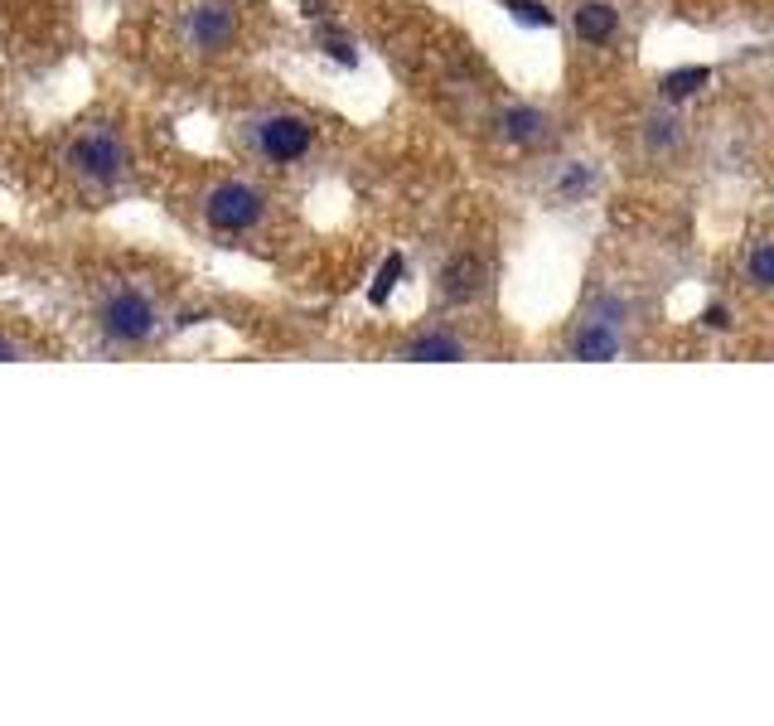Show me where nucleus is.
Masks as SVG:
<instances>
[{
	"label": "nucleus",
	"mask_w": 774,
	"mask_h": 726,
	"mask_svg": "<svg viewBox=\"0 0 774 726\" xmlns=\"http://www.w3.org/2000/svg\"><path fill=\"white\" fill-rule=\"evenodd\" d=\"M465 349L456 335H446V329H431V335H417L411 345L403 349V359H411V364H456V359H465Z\"/></svg>",
	"instance_id": "nucleus-9"
},
{
	"label": "nucleus",
	"mask_w": 774,
	"mask_h": 726,
	"mask_svg": "<svg viewBox=\"0 0 774 726\" xmlns=\"http://www.w3.org/2000/svg\"><path fill=\"white\" fill-rule=\"evenodd\" d=\"M485 262L475 253H460L446 262V272H440V296H446V306H465V300H475L479 290H485Z\"/></svg>",
	"instance_id": "nucleus-6"
},
{
	"label": "nucleus",
	"mask_w": 774,
	"mask_h": 726,
	"mask_svg": "<svg viewBox=\"0 0 774 726\" xmlns=\"http://www.w3.org/2000/svg\"><path fill=\"white\" fill-rule=\"evenodd\" d=\"M233 30H237V6H228V0H204V6H194L184 16V44L198 49V54H218L233 39Z\"/></svg>",
	"instance_id": "nucleus-5"
},
{
	"label": "nucleus",
	"mask_w": 774,
	"mask_h": 726,
	"mask_svg": "<svg viewBox=\"0 0 774 726\" xmlns=\"http://www.w3.org/2000/svg\"><path fill=\"white\" fill-rule=\"evenodd\" d=\"M503 10H513V20L518 24H532V30H552V24H557V16L542 6V0H509Z\"/></svg>",
	"instance_id": "nucleus-14"
},
{
	"label": "nucleus",
	"mask_w": 774,
	"mask_h": 726,
	"mask_svg": "<svg viewBox=\"0 0 774 726\" xmlns=\"http://www.w3.org/2000/svg\"><path fill=\"white\" fill-rule=\"evenodd\" d=\"M63 165H69L78 180H88V184H116L126 175L131 155H126V145L116 141L112 131H88V136H78L69 151H63Z\"/></svg>",
	"instance_id": "nucleus-1"
},
{
	"label": "nucleus",
	"mask_w": 774,
	"mask_h": 726,
	"mask_svg": "<svg viewBox=\"0 0 774 726\" xmlns=\"http://www.w3.org/2000/svg\"><path fill=\"white\" fill-rule=\"evenodd\" d=\"M310 141H315V126L296 112H266L252 122V145H257V155L272 165L301 161V155L310 151Z\"/></svg>",
	"instance_id": "nucleus-3"
},
{
	"label": "nucleus",
	"mask_w": 774,
	"mask_h": 726,
	"mask_svg": "<svg viewBox=\"0 0 774 726\" xmlns=\"http://www.w3.org/2000/svg\"><path fill=\"white\" fill-rule=\"evenodd\" d=\"M571 354H577V359H591V364L615 359V354H620V325L595 320V315H591V320L571 335Z\"/></svg>",
	"instance_id": "nucleus-7"
},
{
	"label": "nucleus",
	"mask_w": 774,
	"mask_h": 726,
	"mask_svg": "<svg viewBox=\"0 0 774 726\" xmlns=\"http://www.w3.org/2000/svg\"><path fill=\"white\" fill-rule=\"evenodd\" d=\"M745 276H751L755 290H770V286H774V247H770V243H755V247H751Z\"/></svg>",
	"instance_id": "nucleus-13"
},
{
	"label": "nucleus",
	"mask_w": 774,
	"mask_h": 726,
	"mask_svg": "<svg viewBox=\"0 0 774 726\" xmlns=\"http://www.w3.org/2000/svg\"><path fill=\"white\" fill-rule=\"evenodd\" d=\"M325 49H329V54H335L339 63H354V44H349V39H335V34H329Z\"/></svg>",
	"instance_id": "nucleus-16"
},
{
	"label": "nucleus",
	"mask_w": 774,
	"mask_h": 726,
	"mask_svg": "<svg viewBox=\"0 0 774 726\" xmlns=\"http://www.w3.org/2000/svg\"><path fill=\"white\" fill-rule=\"evenodd\" d=\"M499 131H503V141H513V145H542L552 131H547V116L538 108H509L499 116Z\"/></svg>",
	"instance_id": "nucleus-10"
},
{
	"label": "nucleus",
	"mask_w": 774,
	"mask_h": 726,
	"mask_svg": "<svg viewBox=\"0 0 774 726\" xmlns=\"http://www.w3.org/2000/svg\"><path fill=\"white\" fill-rule=\"evenodd\" d=\"M706 83H712V69H697V63H692V69H673V73L659 83V92H663L669 102H683V98H692V92H702Z\"/></svg>",
	"instance_id": "nucleus-11"
},
{
	"label": "nucleus",
	"mask_w": 774,
	"mask_h": 726,
	"mask_svg": "<svg viewBox=\"0 0 774 726\" xmlns=\"http://www.w3.org/2000/svg\"><path fill=\"white\" fill-rule=\"evenodd\" d=\"M644 145H649V151H659V155H669L678 145V116H669V112L649 116V122H644Z\"/></svg>",
	"instance_id": "nucleus-12"
},
{
	"label": "nucleus",
	"mask_w": 774,
	"mask_h": 726,
	"mask_svg": "<svg viewBox=\"0 0 774 726\" xmlns=\"http://www.w3.org/2000/svg\"><path fill=\"white\" fill-rule=\"evenodd\" d=\"M706 325H712V329H726L731 320H726V310H722V306H712V310H706Z\"/></svg>",
	"instance_id": "nucleus-18"
},
{
	"label": "nucleus",
	"mask_w": 774,
	"mask_h": 726,
	"mask_svg": "<svg viewBox=\"0 0 774 726\" xmlns=\"http://www.w3.org/2000/svg\"><path fill=\"white\" fill-rule=\"evenodd\" d=\"M262 214H266V200L257 184L247 180H223L204 194V218L218 233H247L252 223H262Z\"/></svg>",
	"instance_id": "nucleus-2"
},
{
	"label": "nucleus",
	"mask_w": 774,
	"mask_h": 726,
	"mask_svg": "<svg viewBox=\"0 0 774 726\" xmlns=\"http://www.w3.org/2000/svg\"><path fill=\"white\" fill-rule=\"evenodd\" d=\"M0 359H24V349L16 345V339H6V335H0Z\"/></svg>",
	"instance_id": "nucleus-17"
},
{
	"label": "nucleus",
	"mask_w": 774,
	"mask_h": 726,
	"mask_svg": "<svg viewBox=\"0 0 774 726\" xmlns=\"http://www.w3.org/2000/svg\"><path fill=\"white\" fill-rule=\"evenodd\" d=\"M98 320H102L106 339H116V345H141V339H151V329H155V306L141 296V290H116V296L102 300Z\"/></svg>",
	"instance_id": "nucleus-4"
},
{
	"label": "nucleus",
	"mask_w": 774,
	"mask_h": 726,
	"mask_svg": "<svg viewBox=\"0 0 774 726\" xmlns=\"http://www.w3.org/2000/svg\"><path fill=\"white\" fill-rule=\"evenodd\" d=\"M397 272H403V257H387V267L378 272V286H373V306H383V300H387V290H393V282H397Z\"/></svg>",
	"instance_id": "nucleus-15"
},
{
	"label": "nucleus",
	"mask_w": 774,
	"mask_h": 726,
	"mask_svg": "<svg viewBox=\"0 0 774 726\" xmlns=\"http://www.w3.org/2000/svg\"><path fill=\"white\" fill-rule=\"evenodd\" d=\"M620 30V10L605 6V0H581L577 6V34L585 44H610Z\"/></svg>",
	"instance_id": "nucleus-8"
}]
</instances>
